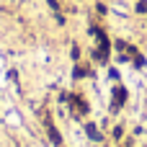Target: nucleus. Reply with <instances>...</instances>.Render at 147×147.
Instances as JSON below:
<instances>
[{
  "instance_id": "obj_1",
  "label": "nucleus",
  "mask_w": 147,
  "mask_h": 147,
  "mask_svg": "<svg viewBox=\"0 0 147 147\" xmlns=\"http://www.w3.org/2000/svg\"><path fill=\"white\" fill-rule=\"evenodd\" d=\"M44 121H47V132H49V137H52V142L54 145H59V134H57V129H54V124H52V119L44 114Z\"/></svg>"
},
{
  "instance_id": "obj_2",
  "label": "nucleus",
  "mask_w": 147,
  "mask_h": 147,
  "mask_svg": "<svg viewBox=\"0 0 147 147\" xmlns=\"http://www.w3.org/2000/svg\"><path fill=\"white\" fill-rule=\"evenodd\" d=\"M124 98H127V90H124V88H116V90H114V106H111V109H119V106L124 103Z\"/></svg>"
},
{
  "instance_id": "obj_3",
  "label": "nucleus",
  "mask_w": 147,
  "mask_h": 147,
  "mask_svg": "<svg viewBox=\"0 0 147 147\" xmlns=\"http://www.w3.org/2000/svg\"><path fill=\"white\" fill-rule=\"evenodd\" d=\"M88 134H90L93 140H101V134H98V129H96V124H88Z\"/></svg>"
}]
</instances>
